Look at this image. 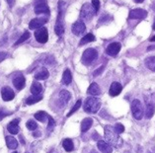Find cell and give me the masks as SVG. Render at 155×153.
<instances>
[{
	"label": "cell",
	"instance_id": "33",
	"mask_svg": "<svg viewBox=\"0 0 155 153\" xmlns=\"http://www.w3.org/2000/svg\"><path fill=\"white\" fill-rule=\"evenodd\" d=\"M26 127H27V128L30 129V131H36V129L38 128V125L35 121L30 120L27 121V124H26Z\"/></svg>",
	"mask_w": 155,
	"mask_h": 153
},
{
	"label": "cell",
	"instance_id": "18",
	"mask_svg": "<svg viewBox=\"0 0 155 153\" xmlns=\"http://www.w3.org/2000/svg\"><path fill=\"white\" fill-rule=\"evenodd\" d=\"M70 98H71V95L67 90H61V91H60L59 92V96H58L60 106H65L67 103H68V101L70 100Z\"/></svg>",
	"mask_w": 155,
	"mask_h": 153
},
{
	"label": "cell",
	"instance_id": "26",
	"mask_svg": "<svg viewBox=\"0 0 155 153\" xmlns=\"http://www.w3.org/2000/svg\"><path fill=\"white\" fill-rule=\"evenodd\" d=\"M146 67L150 69L151 71H154L155 72V56H149L147 57L144 61Z\"/></svg>",
	"mask_w": 155,
	"mask_h": 153
},
{
	"label": "cell",
	"instance_id": "7",
	"mask_svg": "<svg viewBox=\"0 0 155 153\" xmlns=\"http://www.w3.org/2000/svg\"><path fill=\"white\" fill-rule=\"evenodd\" d=\"M35 13L36 14H41L48 16L50 14V9L47 4L46 0H36L35 1Z\"/></svg>",
	"mask_w": 155,
	"mask_h": 153
},
{
	"label": "cell",
	"instance_id": "23",
	"mask_svg": "<svg viewBox=\"0 0 155 153\" xmlns=\"http://www.w3.org/2000/svg\"><path fill=\"white\" fill-rule=\"evenodd\" d=\"M31 93L33 95H39L41 91H43V86H41V84L39 83L38 81H35V82H33L32 83V85H31Z\"/></svg>",
	"mask_w": 155,
	"mask_h": 153
},
{
	"label": "cell",
	"instance_id": "8",
	"mask_svg": "<svg viewBox=\"0 0 155 153\" xmlns=\"http://www.w3.org/2000/svg\"><path fill=\"white\" fill-rule=\"evenodd\" d=\"M48 20V16H43V17H40V18H35L31 20V22L29 23V28L31 30H38L41 28Z\"/></svg>",
	"mask_w": 155,
	"mask_h": 153
},
{
	"label": "cell",
	"instance_id": "30",
	"mask_svg": "<svg viewBox=\"0 0 155 153\" xmlns=\"http://www.w3.org/2000/svg\"><path fill=\"white\" fill-rule=\"evenodd\" d=\"M155 112V108H154V104H152L151 102H147V109H146V118H150L153 117Z\"/></svg>",
	"mask_w": 155,
	"mask_h": 153
},
{
	"label": "cell",
	"instance_id": "31",
	"mask_svg": "<svg viewBox=\"0 0 155 153\" xmlns=\"http://www.w3.org/2000/svg\"><path fill=\"white\" fill-rule=\"evenodd\" d=\"M30 33L29 32H27V31H25V33L23 34V35H22L20 38H19V40L16 42V43H15V45H20V44H22V43H24L25 41H27L29 38H30Z\"/></svg>",
	"mask_w": 155,
	"mask_h": 153
},
{
	"label": "cell",
	"instance_id": "45",
	"mask_svg": "<svg viewBox=\"0 0 155 153\" xmlns=\"http://www.w3.org/2000/svg\"><path fill=\"white\" fill-rule=\"evenodd\" d=\"M150 41H151V42H155V36H153L152 38H151Z\"/></svg>",
	"mask_w": 155,
	"mask_h": 153
},
{
	"label": "cell",
	"instance_id": "35",
	"mask_svg": "<svg viewBox=\"0 0 155 153\" xmlns=\"http://www.w3.org/2000/svg\"><path fill=\"white\" fill-rule=\"evenodd\" d=\"M115 129H116V131L119 133V135H120V133H123L124 131V127L122 124L118 122V124H116V125H115Z\"/></svg>",
	"mask_w": 155,
	"mask_h": 153
},
{
	"label": "cell",
	"instance_id": "48",
	"mask_svg": "<svg viewBox=\"0 0 155 153\" xmlns=\"http://www.w3.org/2000/svg\"><path fill=\"white\" fill-rule=\"evenodd\" d=\"M13 153H18V152H16V151H15V152H13Z\"/></svg>",
	"mask_w": 155,
	"mask_h": 153
},
{
	"label": "cell",
	"instance_id": "16",
	"mask_svg": "<svg viewBox=\"0 0 155 153\" xmlns=\"http://www.w3.org/2000/svg\"><path fill=\"white\" fill-rule=\"evenodd\" d=\"M147 16V11L143 9H134L130 12V19H144Z\"/></svg>",
	"mask_w": 155,
	"mask_h": 153
},
{
	"label": "cell",
	"instance_id": "10",
	"mask_svg": "<svg viewBox=\"0 0 155 153\" xmlns=\"http://www.w3.org/2000/svg\"><path fill=\"white\" fill-rule=\"evenodd\" d=\"M25 84H26V79H25V77H24L22 73H18V74H16L14 76L13 85L17 90L23 89V88L25 87Z\"/></svg>",
	"mask_w": 155,
	"mask_h": 153
},
{
	"label": "cell",
	"instance_id": "17",
	"mask_svg": "<svg viewBox=\"0 0 155 153\" xmlns=\"http://www.w3.org/2000/svg\"><path fill=\"white\" fill-rule=\"evenodd\" d=\"M122 90H123V87L119 82H113L111 84V86H110L109 94H110V96L116 97V96H118L120 92H122Z\"/></svg>",
	"mask_w": 155,
	"mask_h": 153
},
{
	"label": "cell",
	"instance_id": "5",
	"mask_svg": "<svg viewBox=\"0 0 155 153\" xmlns=\"http://www.w3.org/2000/svg\"><path fill=\"white\" fill-rule=\"evenodd\" d=\"M131 113L134 118L137 121H140L143 118V107L141 102L137 99H134L131 102Z\"/></svg>",
	"mask_w": 155,
	"mask_h": 153
},
{
	"label": "cell",
	"instance_id": "19",
	"mask_svg": "<svg viewBox=\"0 0 155 153\" xmlns=\"http://www.w3.org/2000/svg\"><path fill=\"white\" fill-rule=\"evenodd\" d=\"M5 141H6V145L9 149H16L18 147V140L13 136H6L5 137Z\"/></svg>",
	"mask_w": 155,
	"mask_h": 153
},
{
	"label": "cell",
	"instance_id": "14",
	"mask_svg": "<svg viewBox=\"0 0 155 153\" xmlns=\"http://www.w3.org/2000/svg\"><path fill=\"white\" fill-rule=\"evenodd\" d=\"M97 146H98V149H99L102 153H112L113 152V146L108 142V141L98 140Z\"/></svg>",
	"mask_w": 155,
	"mask_h": 153
},
{
	"label": "cell",
	"instance_id": "3",
	"mask_svg": "<svg viewBox=\"0 0 155 153\" xmlns=\"http://www.w3.org/2000/svg\"><path fill=\"white\" fill-rule=\"evenodd\" d=\"M100 107H101V100L98 99L96 96H92L86 99L83 108H84V111L86 113L96 114L99 111Z\"/></svg>",
	"mask_w": 155,
	"mask_h": 153
},
{
	"label": "cell",
	"instance_id": "36",
	"mask_svg": "<svg viewBox=\"0 0 155 153\" xmlns=\"http://www.w3.org/2000/svg\"><path fill=\"white\" fill-rule=\"evenodd\" d=\"M92 6L95 13H97L100 9V0H92Z\"/></svg>",
	"mask_w": 155,
	"mask_h": 153
},
{
	"label": "cell",
	"instance_id": "44",
	"mask_svg": "<svg viewBox=\"0 0 155 153\" xmlns=\"http://www.w3.org/2000/svg\"><path fill=\"white\" fill-rule=\"evenodd\" d=\"M144 0H134V2H137V3H142Z\"/></svg>",
	"mask_w": 155,
	"mask_h": 153
},
{
	"label": "cell",
	"instance_id": "22",
	"mask_svg": "<svg viewBox=\"0 0 155 153\" xmlns=\"http://www.w3.org/2000/svg\"><path fill=\"white\" fill-rule=\"evenodd\" d=\"M72 81V75H71V71L69 69H65L63 71L62 74V80L61 82L64 85H69Z\"/></svg>",
	"mask_w": 155,
	"mask_h": 153
},
{
	"label": "cell",
	"instance_id": "6",
	"mask_svg": "<svg viewBox=\"0 0 155 153\" xmlns=\"http://www.w3.org/2000/svg\"><path fill=\"white\" fill-rule=\"evenodd\" d=\"M94 14H95V11L91 4L89 3H84L81 7L80 10V18L83 21H90L93 18Z\"/></svg>",
	"mask_w": 155,
	"mask_h": 153
},
{
	"label": "cell",
	"instance_id": "49",
	"mask_svg": "<svg viewBox=\"0 0 155 153\" xmlns=\"http://www.w3.org/2000/svg\"><path fill=\"white\" fill-rule=\"evenodd\" d=\"M127 153H130V152H127Z\"/></svg>",
	"mask_w": 155,
	"mask_h": 153
},
{
	"label": "cell",
	"instance_id": "40",
	"mask_svg": "<svg viewBox=\"0 0 155 153\" xmlns=\"http://www.w3.org/2000/svg\"><path fill=\"white\" fill-rule=\"evenodd\" d=\"M9 113H6V112H3V111H0V121L3 120L6 116H8Z\"/></svg>",
	"mask_w": 155,
	"mask_h": 153
},
{
	"label": "cell",
	"instance_id": "1",
	"mask_svg": "<svg viewBox=\"0 0 155 153\" xmlns=\"http://www.w3.org/2000/svg\"><path fill=\"white\" fill-rule=\"evenodd\" d=\"M104 131H105L106 140H107L112 146H115L117 148L122 147L123 139L120 137L119 133L116 131L115 127H112V125H106L104 128Z\"/></svg>",
	"mask_w": 155,
	"mask_h": 153
},
{
	"label": "cell",
	"instance_id": "20",
	"mask_svg": "<svg viewBox=\"0 0 155 153\" xmlns=\"http://www.w3.org/2000/svg\"><path fill=\"white\" fill-rule=\"evenodd\" d=\"M93 125V120L91 118H85L84 120L81 121V131L86 132Z\"/></svg>",
	"mask_w": 155,
	"mask_h": 153
},
{
	"label": "cell",
	"instance_id": "28",
	"mask_svg": "<svg viewBox=\"0 0 155 153\" xmlns=\"http://www.w3.org/2000/svg\"><path fill=\"white\" fill-rule=\"evenodd\" d=\"M41 99H43V96L41 95H32L30 96L27 100H26V104L27 105H33V104H36V103L40 102Z\"/></svg>",
	"mask_w": 155,
	"mask_h": 153
},
{
	"label": "cell",
	"instance_id": "4",
	"mask_svg": "<svg viewBox=\"0 0 155 153\" xmlns=\"http://www.w3.org/2000/svg\"><path fill=\"white\" fill-rule=\"evenodd\" d=\"M97 57H98V52L95 48H87L82 55L81 62L84 65H90Z\"/></svg>",
	"mask_w": 155,
	"mask_h": 153
},
{
	"label": "cell",
	"instance_id": "41",
	"mask_svg": "<svg viewBox=\"0 0 155 153\" xmlns=\"http://www.w3.org/2000/svg\"><path fill=\"white\" fill-rule=\"evenodd\" d=\"M7 3H8V5L10 7H13L15 4V0H7Z\"/></svg>",
	"mask_w": 155,
	"mask_h": 153
},
{
	"label": "cell",
	"instance_id": "42",
	"mask_svg": "<svg viewBox=\"0 0 155 153\" xmlns=\"http://www.w3.org/2000/svg\"><path fill=\"white\" fill-rule=\"evenodd\" d=\"M93 138L94 139H99V135H98V132H94L93 133Z\"/></svg>",
	"mask_w": 155,
	"mask_h": 153
},
{
	"label": "cell",
	"instance_id": "39",
	"mask_svg": "<svg viewBox=\"0 0 155 153\" xmlns=\"http://www.w3.org/2000/svg\"><path fill=\"white\" fill-rule=\"evenodd\" d=\"M104 69V65H102L100 68H98V69L95 71V72H94V76H98V75H100L101 73H102V70H103Z\"/></svg>",
	"mask_w": 155,
	"mask_h": 153
},
{
	"label": "cell",
	"instance_id": "25",
	"mask_svg": "<svg viewBox=\"0 0 155 153\" xmlns=\"http://www.w3.org/2000/svg\"><path fill=\"white\" fill-rule=\"evenodd\" d=\"M62 146L64 148V150L67 152H71L74 149V145H73V141L70 138H65L62 141Z\"/></svg>",
	"mask_w": 155,
	"mask_h": 153
},
{
	"label": "cell",
	"instance_id": "29",
	"mask_svg": "<svg viewBox=\"0 0 155 153\" xmlns=\"http://www.w3.org/2000/svg\"><path fill=\"white\" fill-rule=\"evenodd\" d=\"M94 41H95V37H94L93 34H87L86 36H84L81 39L79 45H86V44H88V43H92V42H94Z\"/></svg>",
	"mask_w": 155,
	"mask_h": 153
},
{
	"label": "cell",
	"instance_id": "37",
	"mask_svg": "<svg viewBox=\"0 0 155 153\" xmlns=\"http://www.w3.org/2000/svg\"><path fill=\"white\" fill-rule=\"evenodd\" d=\"M112 20V18L109 16V15H103L101 18H100V20H99V23L101 24V23H107L109 21H111Z\"/></svg>",
	"mask_w": 155,
	"mask_h": 153
},
{
	"label": "cell",
	"instance_id": "12",
	"mask_svg": "<svg viewBox=\"0 0 155 153\" xmlns=\"http://www.w3.org/2000/svg\"><path fill=\"white\" fill-rule=\"evenodd\" d=\"M1 96L3 100L8 102V101L13 100L15 97V94H14V91L11 89L10 87L5 86V87H3L1 90Z\"/></svg>",
	"mask_w": 155,
	"mask_h": 153
},
{
	"label": "cell",
	"instance_id": "21",
	"mask_svg": "<svg viewBox=\"0 0 155 153\" xmlns=\"http://www.w3.org/2000/svg\"><path fill=\"white\" fill-rule=\"evenodd\" d=\"M87 92H88V94L92 95V96H98V95L101 94V89L97 83H91V85L89 86Z\"/></svg>",
	"mask_w": 155,
	"mask_h": 153
},
{
	"label": "cell",
	"instance_id": "24",
	"mask_svg": "<svg viewBox=\"0 0 155 153\" xmlns=\"http://www.w3.org/2000/svg\"><path fill=\"white\" fill-rule=\"evenodd\" d=\"M48 71L47 68H41L35 74V79L37 80H46L48 77Z\"/></svg>",
	"mask_w": 155,
	"mask_h": 153
},
{
	"label": "cell",
	"instance_id": "11",
	"mask_svg": "<svg viewBox=\"0 0 155 153\" xmlns=\"http://www.w3.org/2000/svg\"><path fill=\"white\" fill-rule=\"evenodd\" d=\"M86 31V26L84 24V22L79 20L77 22H75L72 25V33L75 36H80L82 35Z\"/></svg>",
	"mask_w": 155,
	"mask_h": 153
},
{
	"label": "cell",
	"instance_id": "9",
	"mask_svg": "<svg viewBox=\"0 0 155 153\" xmlns=\"http://www.w3.org/2000/svg\"><path fill=\"white\" fill-rule=\"evenodd\" d=\"M35 38L36 40L39 42L41 44H46L48 40V30L47 28H41L38 29L36 32H35Z\"/></svg>",
	"mask_w": 155,
	"mask_h": 153
},
{
	"label": "cell",
	"instance_id": "38",
	"mask_svg": "<svg viewBox=\"0 0 155 153\" xmlns=\"http://www.w3.org/2000/svg\"><path fill=\"white\" fill-rule=\"evenodd\" d=\"M7 57H9V53L8 52L0 51V62H1V61H3L4 59H6Z\"/></svg>",
	"mask_w": 155,
	"mask_h": 153
},
{
	"label": "cell",
	"instance_id": "47",
	"mask_svg": "<svg viewBox=\"0 0 155 153\" xmlns=\"http://www.w3.org/2000/svg\"><path fill=\"white\" fill-rule=\"evenodd\" d=\"M91 153H97V152H95V151H92Z\"/></svg>",
	"mask_w": 155,
	"mask_h": 153
},
{
	"label": "cell",
	"instance_id": "15",
	"mask_svg": "<svg viewBox=\"0 0 155 153\" xmlns=\"http://www.w3.org/2000/svg\"><path fill=\"white\" fill-rule=\"evenodd\" d=\"M19 122H20V118H15L12 121H10L8 125H7V129L11 135H17L20 131L19 128Z\"/></svg>",
	"mask_w": 155,
	"mask_h": 153
},
{
	"label": "cell",
	"instance_id": "46",
	"mask_svg": "<svg viewBox=\"0 0 155 153\" xmlns=\"http://www.w3.org/2000/svg\"><path fill=\"white\" fill-rule=\"evenodd\" d=\"M153 30H155V22H154V24H153Z\"/></svg>",
	"mask_w": 155,
	"mask_h": 153
},
{
	"label": "cell",
	"instance_id": "27",
	"mask_svg": "<svg viewBox=\"0 0 155 153\" xmlns=\"http://www.w3.org/2000/svg\"><path fill=\"white\" fill-rule=\"evenodd\" d=\"M48 118H50V116L46 112H44V111H40V112L35 114V118L41 122H45L47 120H48Z\"/></svg>",
	"mask_w": 155,
	"mask_h": 153
},
{
	"label": "cell",
	"instance_id": "13",
	"mask_svg": "<svg viewBox=\"0 0 155 153\" xmlns=\"http://www.w3.org/2000/svg\"><path fill=\"white\" fill-rule=\"evenodd\" d=\"M120 48H122V45H120V43H112V44H110L107 47L106 52H107V55H109L115 56V55H117L120 52Z\"/></svg>",
	"mask_w": 155,
	"mask_h": 153
},
{
	"label": "cell",
	"instance_id": "43",
	"mask_svg": "<svg viewBox=\"0 0 155 153\" xmlns=\"http://www.w3.org/2000/svg\"><path fill=\"white\" fill-rule=\"evenodd\" d=\"M41 131H38V132H35V133H34V136H35V137H39V136H41Z\"/></svg>",
	"mask_w": 155,
	"mask_h": 153
},
{
	"label": "cell",
	"instance_id": "2",
	"mask_svg": "<svg viewBox=\"0 0 155 153\" xmlns=\"http://www.w3.org/2000/svg\"><path fill=\"white\" fill-rule=\"evenodd\" d=\"M64 10H65V3L63 1L58 2V19L55 22L54 32L58 37H61V35L64 33V25H63V15Z\"/></svg>",
	"mask_w": 155,
	"mask_h": 153
},
{
	"label": "cell",
	"instance_id": "32",
	"mask_svg": "<svg viewBox=\"0 0 155 153\" xmlns=\"http://www.w3.org/2000/svg\"><path fill=\"white\" fill-rule=\"evenodd\" d=\"M81 104H82V101H81V99H79V100H77V102L75 103V105L72 107V108H71L70 112H69L68 114H67V117H70L71 115L74 114L75 112H76V111L81 107Z\"/></svg>",
	"mask_w": 155,
	"mask_h": 153
},
{
	"label": "cell",
	"instance_id": "34",
	"mask_svg": "<svg viewBox=\"0 0 155 153\" xmlns=\"http://www.w3.org/2000/svg\"><path fill=\"white\" fill-rule=\"evenodd\" d=\"M54 125H55V121L54 118L50 116V118H48V132H51L54 131Z\"/></svg>",
	"mask_w": 155,
	"mask_h": 153
}]
</instances>
